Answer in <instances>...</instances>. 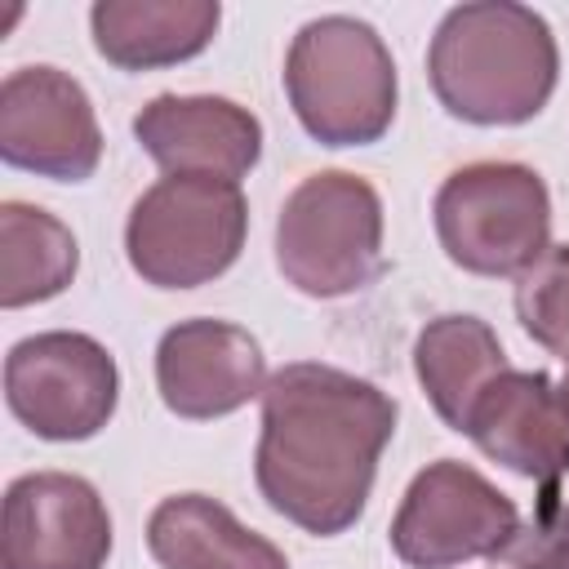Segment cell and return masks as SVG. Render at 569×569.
I'll use <instances>...</instances> for the list:
<instances>
[{"label":"cell","mask_w":569,"mask_h":569,"mask_svg":"<svg viewBox=\"0 0 569 569\" xmlns=\"http://www.w3.org/2000/svg\"><path fill=\"white\" fill-rule=\"evenodd\" d=\"M431 213L440 249L471 276H520L551 244L547 182L516 160L453 169L440 182Z\"/></svg>","instance_id":"cell-6"},{"label":"cell","mask_w":569,"mask_h":569,"mask_svg":"<svg viewBox=\"0 0 569 569\" xmlns=\"http://www.w3.org/2000/svg\"><path fill=\"white\" fill-rule=\"evenodd\" d=\"M516 533V502L480 471L440 458L409 480L391 520V551L409 569H453L467 560L502 556Z\"/></svg>","instance_id":"cell-8"},{"label":"cell","mask_w":569,"mask_h":569,"mask_svg":"<svg viewBox=\"0 0 569 569\" xmlns=\"http://www.w3.org/2000/svg\"><path fill=\"white\" fill-rule=\"evenodd\" d=\"M156 387L169 413L204 422L262 400L267 360L258 338L231 320H178L156 347Z\"/></svg>","instance_id":"cell-11"},{"label":"cell","mask_w":569,"mask_h":569,"mask_svg":"<svg viewBox=\"0 0 569 569\" xmlns=\"http://www.w3.org/2000/svg\"><path fill=\"white\" fill-rule=\"evenodd\" d=\"M516 316L538 347L569 360V244H547V253L516 276Z\"/></svg>","instance_id":"cell-18"},{"label":"cell","mask_w":569,"mask_h":569,"mask_svg":"<svg viewBox=\"0 0 569 569\" xmlns=\"http://www.w3.org/2000/svg\"><path fill=\"white\" fill-rule=\"evenodd\" d=\"M222 22L218 0H98L93 49L120 71H156L209 49Z\"/></svg>","instance_id":"cell-14"},{"label":"cell","mask_w":569,"mask_h":569,"mask_svg":"<svg viewBox=\"0 0 569 569\" xmlns=\"http://www.w3.org/2000/svg\"><path fill=\"white\" fill-rule=\"evenodd\" d=\"M511 569H569V502L547 498L542 511L502 551Z\"/></svg>","instance_id":"cell-19"},{"label":"cell","mask_w":569,"mask_h":569,"mask_svg":"<svg viewBox=\"0 0 569 569\" xmlns=\"http://www.w3.org/2000/svg\"><path fill=\"white\" fill-rule=\"evenodd\" d=\"M249 204L240 182L169 173L147 187L124 222L129 267L156 289L218 280L244 249Z\"/></svg>","instance_id":"cell-5"},{"label":"cell","mask_w":569,"mask_h":569,"mask_svg":"<svg viewBox=\"0 0 569 569\" xmlns=\"http://www.w3.org/2000/svg\"><path fill=\"white\" fill-rule=\"evenodd\" d=\"M276 267L307 298H342L382 271V200L347 169L302 178L276 218Z\"/></svg>","instance_id":"cell-4"},{"label":"cell","mask_w":569,"mask_h":569,"mask_svg":"<svg viewBox=\"0 0 569 569\" xmlns=\"http://www.w3.org/2000/svg\"><path fill=\"white\" fill-rule=\"evenodd\" d=\"M147 551L160 569H289L271 538L244 529L204 493L164 498L147 520Z\"/></svg>","instance_id":"cell-15"},{"label":"cell","mask_w":569,"mask_h":569,"mask_svg":"<svg viewBox=\"0 0 569 569\" xmlns=\"http://www.w3.org/2000/svg\"><path fill=\"white\" fill-rule=\"evenodd\" d=\"M107 556L111 516L89 480L67 471H31L4 489V569H102Z\"/></svg>","instance_id":"cell-10"},{"label":"cell","mask_w":569,"mask_h":569,"mask_svg":"<svg viewBox=\"0 0 569 569\" xmlns=\"http://www.w3.org/2000/svg\"><path fill=\"white\" fill-rule=\"evenodd\" d=\"M560 49L542 13L516 0H476L440 18L427 80L467 124H525L556 93Z\"/></svg>","instance_id":"cell-2"},{"label":"cell","mask_w":569,"mask_h":569,"mask_svg":"<svg viewBox=\"0 0 569 569\" xmlns=\"http://www.w3.org/2000/svg\"><path fill=\"white\" fill-rule=\"evenodd\" d=\"M80 267V249L67 222L53 213L4 200L0 204V307L18 311L58 298Z\"/></svg>","instance_id":"cell-17"},{"label":"cell","mask_w":569,"mask_h":569,"mask_svg":"<svg viewBox=\"0 0 569 569\" xmlns=\"http://www.w3.org/2000/svg\"><path fill=\"white\" fill-rule=\"evenodd\" d=\"M396 400L347 369L293 360L267 378L253 480L267 507L316 538L365 516Z\"/></svg>","instance_id":"cell-1"},{"label":"cell","mask_w":569,"mask_h":569,"mask_svg":"<svg viewBox=\"0 0 569 569\" xmlns=\"http://www.w3.org/2000/svg\"><path fill=\"white\" fill-rule=\"evenodd\" d=\"M0 160L53 182H84L102 129L84 84L58 67H18L0 84Z\"/></svg>","instance_id":"cell-9"},{"label":"cell","mask_w":569,"mask_h":569,"mask_svg":"<svg viewBox=\"0 0 569 569\" xmlns=\"http://www.w3.org/2000/svg\"><path fill=\"white\" fill-rule=\"evenodd\" d=\"M4 400L9 413L40 440H89L116 413L120 373L98 338L49 329L9 347Z\"/></svg>","instance_id":"cell-7"},{"label":"cell","mask_w":569,"mask_h":569,"mask_svg":"<svg viewBox=\"0 0 569 569\" xmlns=\"http://www.w3.org/2000/svg\"><path fill=\"white\" fill-rule=\"evenodd\" d=\"M560 391H565V400H569V369H565V382H560Z\"/></svg>","instance_id":"cell-20"},{"label":"cell","mask_w":569,"mask_h":569,"mask_svg":"<svg viewBox=\"0 0 569 569\" xmlns=\"http://www.w3.org/2000/svg\"><path fill=\"white\" fill-rule=\"evenodd\" d=\"M507 369V351L480 316H440L413 342V373L453 431L467 427L480 391Z\"/></svg>","instance_id":"cell-16"},{"label":"cell","mask_w":569,"mask_h":569,"mask_svg":"<svg viewBox=\"0 0 569 569\" xmlns=\"http://www.w3.org/2000/svg\"><path fill=\"white\" fill-rule=\"evenodd\" d=\"M284 93L320 147H369L396 120L391 49L360 18H311L289 44Z\"/></svg>","instance_id":"cell-3"},{"label":"cell","mask_w":569,"mask_h":569,"mask_svg":"<svg viewBox=\"0 0 569 569\" xmlns=\"http://www.w3.org/2000/svg\"><path fill=\"white\" fill-rule=\"evenodd\" d=\"M462 436H471L485 458L547 489L569 471V400L547 373H498L471 405Z\"/></svg>","instance_id":"cell-13"},{"label":"cell","mask_w":569,"mask_h":569,"mask_svg":"<svg viewBox=\"0 0 569 569\" xmlns=\"http://www.w3.org/2000/svg\"><path fill=\"white\" fill-rule=\"evenodd\" d=\"M133 138L164 173L240 182L262 156V124L249 107L213 93H160L133 116Z\"/></svg>","instance_id":"cell-12"}]
</instances>
